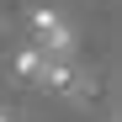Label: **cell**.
I'll return each instance as SVG.
<instances>
[{"instance_id": "6da1fadb", "label": "cell", "mask_w": 122, "mask_h": 122, "mask_svg": "<svg viewBox=\"0 0 122 122\" xmlns=\"http://www.w3.org/2000/svg\"><path fill=\"white\" fill-rule=\"evenodd\" d=\"M32 43L43 48V53H74V32H69V21H64L58 11L37 5V11H32Z\"/></svg>"}, {"instance_id": "7a4b0ae2", "label": "cell", "mask_w": 122, "mask_h": 122, "mask_svg": "<svg viewBox=\"0 0 122 122\" xmlns=\"http://www.w3.org/2000/svg\"><path fill=\"white\" fill-rule=\"evenodd\" d=\"M43 64H48V53L37 48V43L16 53V74H21V80H32V85H37V74H43Z\"/></svg>"}, {"instance_id": "3957f363", "label": "cell", "mask_w": 122, "mask_h": 122, "mask_svg": "<svg viewBox=\"0 0 122 122\" xmlns=\"http://www.w3.org/2000/svg\"><path fill=\"white\" fill-rule=\"evenodd\" d=\"M0 122H11V117H5V112H0Z\"/></svg>"}]
</instances>
